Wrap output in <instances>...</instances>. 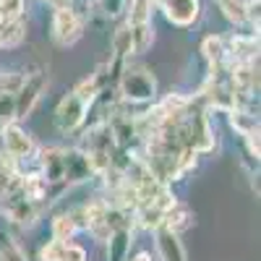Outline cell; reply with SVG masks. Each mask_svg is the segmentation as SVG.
<instances>
[{
  "label": "cell",
  "instance_id": "cell-1",
  "mask_svg": "<svg viewBox=\"0 0 261 261\" xmlns=\"http://www.w3.org/2000/svg\"><path fill=\"white\" fill-rule=\"evenodd\" d=\"M157 79L149 68L144 65H130L125 63L123 71L118 76V84H115V94L120 102L130 105V107H144V105H151L157 99Z\"/></svg>",
  "mask_w": 261,
  "mask_h": 261
},
{
  "label": "cell",
  "instance_id": "cell-2",
  "mask_svg": "<svg viewBox=\"0 0 261 261\" xmlns=\"http://www.w3.org/2000/svg\"><path fill=\"white\" fill-rule=\"evenodd\" d=\"M89 110H92V102H86L76 89L65 92L60 97V102L55 105V115H53V123L58 128V134H63V136L79 134V130L86 125Z\"/></svg>",
  "mask_w": 261,
  "mask_h": 261
},
{
  "label": "cell",
  "instance_id": "cell-3",
  "mask_svg": "<svg viewBox=\"0 0 261 261\" xmlns=\"http://www.w3.org/2000/svg\"><path fill=\"white\" fill-rule=\"evenodd\" d=\"M84 24H86V16L73 3L55 6L53 18H50V37L55 45L71 47L84 37Z\"/></svg>",
  "mask_w": 261,
  "mask_h": 261
},
{
  "label": "cell",
  "instance_id": "cell-4",
  "mask_svg": "<svg viewBox=\"0 0 261 261\" xmlns=\"http://www.w3.org/2000/svg\"><path fill=\"white\" fill-rule=\"evenodd\" d=\"M37 149L39 146L34 144L32 134L24 125H18V120L6 123L3 128H0V151L18 162V172H21V167H24V162L34 160Z\"/></svg>",
  "mask_w": 261,
  "mask_h": 261
},
{
  "label": "cell",
  "instance_id": "cell-5",
  "mask_svg": "<svg viewBox=\"0 0 261 261\" xmlns=\"http://www.w3.org/2000/svg\"><path fill=\"white\" fill-rule=\"evenodd\" d=\"M47 73L45 71H34L24 79V84L18 86L16 92V120H24L29 118V113L37 107V102L42 99V94H45L47 89Z\"/></svg>",
  "mask_w": 261,
  "mask_h": 261
},
{
  "label": "cell",
  "instance_id": "cell-6",
  "mask_svg": "<svg viewBox=\"0 0 261 261\" xmlns=\"http://www.w3.org/2000/svg\"><path fill=\"white\" fill-rule=\"evenodd\" d=\"M154 8L162 11V16L178 29H188L201 18V3L199 0H151Z\"/></svg>",
  "mask_w": 261,
  "mask_h": 261
},
{
  "label": "cell",
  "instance_id": "cell-7",
  "mask_svg": "<svg viewBox=\"0 0 261 261\" xmlns=\"http://www.w3.org/2000/svg\"><path fill=\"white\" fill-rule=\"evenodd\" d=\"M92 178H94V172H92V165L84 154V149L81 146L63 149V180L73 188L81 183H89Z\"/></svg>",
  "mask_w": 261,
  "mask_h": 261
},
{
  "label": "cell",
  "instance_id": "cell-8",
  "mask_svg": "<svg viewBox=\"0 0 261 261\" xmlns=\"http://www.w3.org/2000/svg\"><path fill=\"white\" fill-rule=\"evenodd\" d=\"M225 55L227 63H253L258 60V34L256 32H232L225 37Z\"/></svg>",
  "mask_w": 261,
  "mask_h": 261
},
{
  "label": "cell",
  "instance_id": "cell-9",
  "mask_svg": "<svg viewBox=\"0 0 261 261\" xmlns=\"http://www.w3.org/2000/svg\"><path fill=\"white\" fill-rule=\"evenodd\" d=\"M151 232H154V256H157V261H188V253L183 248V241H180L178 232H172L165 225L154 227Z\"/></svg>",
  "mask_w": 261,
  "mask_h": 261
},
{
  "label": "cell",
  "instance_id": "cell-10",
  "mask_svg": "<svg viewBox=\"0 0 261 261\" xmlns=\"http://www.w3.org/2000/svg\"><path fill=\"white\" fill-rule=\"evenodd\" d=\"M136 243L134 227H115L105 238V258L107 261H125L130 248Z\"/></svg>",
  "mask_w": 261,
  "mask_h": 261
},
{
  "label": "cell",
  "instance_id": "cell-11",
  "mask_svg": "<svg viewBox=\"0 0 261 261\" xmlns=\"http://www.w3.org/2000/svg\"><path fill=\"white\" fill-rule=\"evenodd\" d=\"M162 225L170 227L172 232H178V235L186 232V230H191V227H193V209H191L188 204H183V201H175L172 206L165 209Z\"/></svg>",
  "mask_w": 261,
  "mask_h": 261
},
{
  "label": "cell",
  "instance_id": "cell-12",
  "mask_svg": "<svg viewBox=\"0 0 261 261\" xmlns=\"http://www.w3.org/2000/svg\"><path fill=\"white\" fill-rule=\"evenodd\" d=\"M76 232H81V230H79V225H76V220H73V214H71L68 209L53 214V220H50V238L68 243V241H73V238H76Z\"/></svg>",
  "mask_w": 261,
  "mask_h": 261
},
{
  "label": "cell",
  "instance_id": "cell-13",
  "mask_svg": "<svg viewBox=\"0 0 261 261\" xmlns=\"http://www.w3.org/2000/svg\"><path fill=\"white\" fill-rule=\"evenodd\" d=\"M128 29H130V39H134V55L146 53L151 42H154V24L151 21H139V24H128Z\"/></svg>",
  "mask_w": 261,
  "mask_h": 261
},
{
  "label": "cell",
  "instance_id": "cell-14",
  "mask_svg": "<svg viewBox=\"0 0 261 261\" xmlns=\"http://www.w3.org/2000/svg\"><path fill=\"white\" fill-rule=\"evenodd\" d=\"M201 55L206 60V65H225L227 55H225V37L220 34H209L201 42Z\"/></svg>",
  "mask_w": 261,
  "mask_h": 261
},
{
  "label": "cell",
  "instance_id": "cell-15",
  "mask_svg": "<svg viewBox=\"0 0 261 261\" xmlns=\"http://www.w3.org/2000/svg\"><path fill=\"white\" fill-rule=\"evenodd\" d=\"M0 261H29V253L21 248L13 232L0 227Z\"/></svg>",
  "mask_w": 261,
  "mask_h": 261
},
{
  "label": "cell",
  "instance_id": "cell-16",
  "mask_svg": "<svg viewBox=\"0 0 261 261\" xmlns=\"http://www.w3.org/2000/svg\"><path fill=\"white\" fill-rule=\"evenodd\" d=\"M110 47H113V58H120V60H128L134 55V39H130V29H128L125 21L113 32Z\"/></svg>",
  "mask_w": 261,
  "mask_h": 261
},
{
  "label": "cell",
  "instance_id": "cell-17",
  "mask_svg": "<svg viewBox=\"0 0 261 261\" xmlns=\"http://www.w3.org/2000/svg\"><path fill=\"white\" fill-rule=\"evenodd\" d=\"M214 3L230 24H246V0H214Z\"/></svg>",
  "mask_w": 261,
  "mask_h": 261
},
{
  "label": "cell",
  "instance_id": "cell-18",
  "mask_svg": "<svg viewBox=\"0 0 261 261\" xmlns=\"http://www.w3.org/2000/svg\"><path fill=\"white\" fill-rule=\"evenodd\" d=\"M92 6H94L97 13L105 16V18H123V16L128 13L130 0H94Z\"/></svg>",
  "mask_w": 261,
  "mask_h": 261
},
{
  "label": "cell",
  "instance_id": "cell-19",
  "mask_svg": "<svg viewBox=\"0 0 261 261\" xmlns=\"http://www.w3.org/2000/svg\"><path fill=\"white\" fill-rule=\"evenodd\" d=\"M63 241H55V238H50V241H45L39 248H37V261H60L63 258Z\"/></svg>",
  "mask_w": 261,
  "mask_h": 261
},
{
  "label": "cell",
  "instance_id": "cell-20",
  "mask_svg": "<svg viewBox=\"0 0 261 261\" xmlns=\"http://www.w3.org/2000/svg\"><path fill=\"white\" fill-rule=\"evenodd\" d=\"M16 120V94L0 92V125Z\"/></svg>",
  "mask_w": 261,
  "mask_h": 261
},
{
  "label": "cell",
  "instance_id": "cell-21",
  "mask_svg": "<svg viewBox=\"0 0 261 261\" xmlns=\"http://www.w3.org/2000/svg\"><path fill=\"white\" fill-rule=\"evenodd\" d=\"M60 261H89V251H86L84 246H79V243H73V241H68L63 246V258Z\"/></svg>",
  "mask_w": 261,
  "mask_h": 261
},
{
  "label": "cell",
  "instance_id": "cell-22",
  "mask_svg": "<svg viewBox=\"0 0 261 261\" xmlns=\"http://www.w3.org/2000/svg\"><path fill=\"white\" fill-rule=\"evenodd\" d=\"M125 261H157V256L151 251H136V253H128Z\"/></svg>",
  "mask_w": 261,
  "mask_h": 261
},
{
  "label": "cell",
  "instance_id": "cell-23",
  "mask_svg": "<svg viewBox=\"0 0 261 261\" xmlns=\"http://www.w3.org/2000/svg\"><path fill=\"white\" fill-rule=\"evenodd\" d=\"M42 3H50V6L55 8V6H65V3H71V0H42Z\"/></svg>",
  "mask_w": 261,
  "mask_h": 261
},
{
  "label": "cell",
  "instance_id": "cell-24",
  "mask_svg": "<svg viewBox=\"0 0 261 261\" xmlns=\"http://www.w3.org/2000/svg\"><path fill=\"white\" fill-rule=\"evenodd\" d=\"M76 3H81V6H92L94 0H76Z\"/></svg>",
  "mask_w": 261,
  "mask_h": 261
},
{
  "label": "cell",
  "instance_id": "cell-25",
  "mask_svg": "<svg viewBox=\"0 0 261 261\" xmlns=\"http://www.w3.org/2000/svg\"><path fill=\"white\" fill-rule=\"evenodd\" d=\"M0 18H3V16H0Z\"/></svg>",
  "mask_w": 261,
  "mask_h": 261
}]
</instances>
